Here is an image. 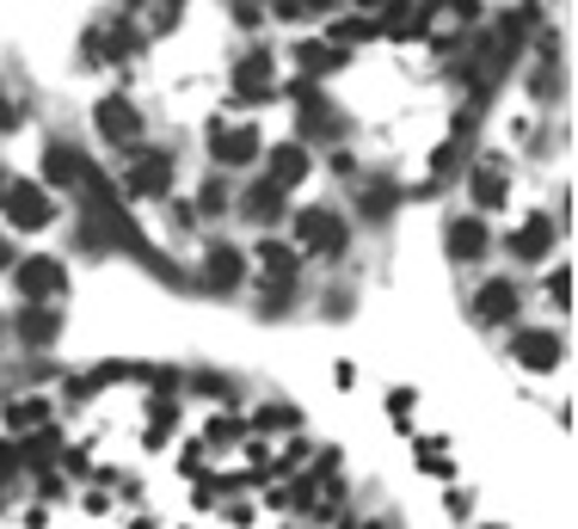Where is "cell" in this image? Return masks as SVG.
I'll return each instance as SVG.
<instances>
[{
  "instance_id": "d6986e66",
  "label": "cell",
  "mask_w": 578,
  "mask_h": 529,
  "mask_svg": "<svg viewBox=\"0 0 578 529\" xmlns=\"http://www.w3.org/2000/svg\"><path fill=\"white\" fill-rule=\"evenodd\" d=\"M80 155H68V148H49V185H68V179H80Z\"/></svg>"
},
{
  "instance_id": "7402d4cb",
  "label": "cell",
  "mask_w": 578,
  "mask_h": 529,
  "mask_svg": "<svg viewBox=\"0 0 578 529\" xmlns=\"http://www.w3.org/2000/svg\"><path fill=\"white\" fill-rule=\"evenodd\" d=\"M547 296L560 302V308H566V302H573V271H566V264H560V271H554V278H547Z\"/></svg>"
},
{
  "instance_id": "ffe728a7",
  "label": "cell",
  "mask_w": 578,
  "mask_h": 529,
  "mask_svg": "<svg viewBox=\"0 0 578 529\" xmlns=\"http://www.w3.org/2000/svg\"><path fill=\"white\" fill-rule=\"evenodd\" d=\"M327 37H332L339 49H344V44H363V37H375V19H339Z\"/></svg>"
},
{
  "instance_id": "7a4b0ae2",
  "label": "cell",
  "mask_w": 578,
  "mask_h": 529,
  "mask_svg": "<svg viewBox=\"0 0 578 529\" xmlns=\"http://www.w3.org/2000/svg\"><path fill=\"white\" fill-rule=\"evenodd\" d=\"M7 216H13V228H49V216H56V203H49L44 185H32V179H19L13 191H7Z\"/></svg>"
},
{
  "instance_id": "52a82bcc",
  "label": "cell",
  "mask_w": 578,
  "mask_h": 529,
  "mask_svg": "<svg viewBox=\"0 0 578 529\" xmlns=\"http://www.w3.org/2000/svg\"><path fill=\"white\" fill-rule=\"evenodd\" d=\"M271 87H277V68H271L265 49H252L247 63L235 68V93L240 99H271Z\"/></svg>"
},
{
  "instance_id": "ba28073f",
  "label": "cell",
  "mask_w": 578,
  "mask_h": 529,
  "mask_svg": "<svg viewBox=\"0 0 578 529\" xmlns=\"http://www.w3.org/2000/svg\"><path fill=\"white\" fill-rule=\"evenodd\" d=\"M209 155L222 167H247V160H259V130H216L209 136Z\"/></svg>"
},
{
  "instance_id": "9c48e42d",
  "label": "cell",
  "mask_w": 578,
  "mask_h": 529,
  "mask_svg": "<svg viewBox=\"0 0 578 529\" xmlns=\"http://www.w3.org/2000/svg\"><path fill=\"white\" fill-rule=\"evenodd\" d=\"M265 172H271V185H277V191L302 185V179H308V148H296V142L271 148V155H265Z\"/></svg>"
},
{
  "instance_id": "3957f363",
  "label": "cell",
  "mask_w": 578,
  "mask_h": 529,
  "mask_svg": "<svg viewBox=\"0 0 578 529\" xmlns=\"http://www.w3.org/2000/svg\"><path fill=\"white\" fill-rule=\"evenodd\" d=\"M93 124H99V136H105V142H124V148L141 136V117H136V105H129V99H99Z\"/></svg>"
},
{
  "instance_id": "2e32d148",
  "label": "cell",
  "mask_w": 578,
  "mask_h": 529,
  "mask_svg": "<svg viewBox=\"0 0 578 529\" xmlns=\"http://www.w3.org/2000/svg\"><path fill=\"white\" fill-rule=\"evenodd\" d=\"M247 216H259V222H271V216H283V191L271 185H259V191H247Z\"/></svg>"
},
{
  "instance_id": "5bb4252c",
  "label": "cell",
  "mask_w": 578,
  "mask_h": 529,
  "mask_svg": "<svg viewBox=\"0 0 578 529\" xmlns=\"http://www.w3.org/2000/svg\"><path fill=\"white\" fill-rule=\"evenodd\" d=\"M240 271H247V264H240L235 247H209V283H216V290H235Z\"/></svg>"
},
{
  "instance_id": "44dd1931",
  "label": "cell",
  "mask_w": 578,
  "mask_h": 529,
  "mask_svg": "<svg viewBox=\"0 0 578 529\" xmlns=\"http://www.w3.org/2000/svg\"><path fill=\"white\" fill-rule=\"evenodd\" d=\"M474 198H480V203H499V198H505L499 167H480V172H474Z\"/></svg>"
},
{
  "instance_id": "ac0fdd59",
  "label": "cell",
  "mask_w": 578,
  "mask_h": 529,
  "mask_svg": "<svg viewBox=\"0 0 578 529\" xmlns=\"http://www.w3.org/2000/svg\"><path fill=\"white\" fill-rule=\"evenodd\" d=\"M44 419H49L44 401H13L7 406V425H13V431H32V425H44Z\"/></svg>"
},
{
  "instance_id": "8992f818",
  "label": "cell",
  "mask_w": 578,
  "mask_h": 529,
  "mask_svg": "<svg viewBox=\"0 0 578 529\" xmlns=\"http://www.w3.org/2000/svg\"><path fill=\"white\" fill-rule=\"evenodd\" d=\"M517 363H523V370H554V363H560V333H517Z\"/></svg>"
},
{
  "instance_id": "484cf974",
  "label": "cell",
  "mask_w": 578,
  "mask_h": 529,
  "mask_svg": "<svg viewBox=\"0 0 578 529\" xmlns=\"http://www.w3.org/2000/svg\"><path fill=\"white\" fill-rule=\"evenodd\" d=\"M19 124V105H13V99H0V130H13Z\"/></svg>"
},
{
  "instance_id": "6da1fadb",
  "label": "cell",
  "mask_w": 578,
  "mask_h": 529,
  "mask_svg": "<svg viewBox=\"0 0 578 529\" xmlns=\"http://www.w3.org/2000/svg\"><path fill=\"white\" fill-rule=\"evenodd\" d=\"M296 240H302V252H339L344 222L332 210H296Z\"/></svg>"
},
{
  "instance_id": "9a60e30c",
  "label": "cell",
  "mask_w": 578,
  "mask_h": 529,
  "mask_svg": "<svg viewBox=\"0 0 578 529\" xmlns=\"http://www.w3.org/2000/svg\"><path fill=\"white\" fill-rule=\"evenodd\" d=\"M339 63H344L339 44H302V68H308V75H332Z\"/></svg>"
},
{
  "instance_id": "7c38bea8",
  "label": "cell",
  "mask_w": 578,
  "mask_h": 529,
  "mask_svg": "<svg viewBox=\"0 0 578 529\" xmlns=\"http://www.w3.org/2000/svg\"><path fill=\"white\" fill-rule=\"evenodd\" d=\"M259 259H265V271L277 278V290H290V283H296V247H283V240H265V247H259Z\"/></svg>"
},
{
  "instance_id": "5b68a950",
  "label": "cell",
  "mask_w": 578,
  "mask_h": 529,
  "mask_svg": "<svg viewBox=\"0 0 578 529\" xmlns=\"http://www.w3.org/2000/svg\"><path fill=\"white\" fill-rule=\"evenodd\" d=\"M167 179H172V160L160 155V148H141V155L129 160V191H136V198H160Z\"/></svg>"
},
{
  "instance_id": "277c9868",
  "label": "cell",
  "mask_w": 578,
  "mask_h": 529,
  "mask_svg": "<svg viewBox=\"0 0 578 529\" xmlns=\"http://www.w3.org/2000/svg\"><path fill=\"white\" fill-rule=\"evenodd\" d=\"M63 283H68V271L56 259H25V264H19V296H25V302H49Z\"/></svg>"
},
{
  "instance_id": "cb8c5ba5",
  "label": "cell",
  "mask_w": 578,
  "mask_h": 529,
  "mask_svg": "<svg viewBox=\"0 0 578 529\" xmlns=\"http://www.w3.org/2000/svg\"><path fill=\"white\" fill-rule=\"evenodd\" d=\"M363 210H370V216H388V210H394V191H370V203H363Z\"/></svg>"
},
{
  "instance_id": "603a6c76",
  "label": "cell",
  "mask_w": 578,
  "mask_h": 529,
  "mask_svg": "<svg viewBox=\"0 0 578 529\" xmlns=\"http://www.w3.org/2000/svg\"><path fill=\"white\" fill-rule=\"evenodd\" d=\"M240 437V419H209V443H235Z\"/></svg>"
},
{
  "instance_id": "30bf717a",
  "label": "cell",
  "mask_w": 578,
  "mask_h": 529,
  "mask_svg": "<svg viewBox=\"0 0 578 529\" xmlns=\"http://www.w3.org/2000/svg\"><path fill=\"white\" fill-rule=\"evenodd\" d=\"M474 314H480V320H511V314H517V290H511V278L486 283L480 296H474Z\"/></svg>"
},
{
  "instance_id": "4316f807",
  "label": "cell",
  "mask_w": 578,
  "mask_h": 529,
  "mask_svg": "<svg viewBox=\"0 0 578 529\" xmlns=\"http://www.w3.org/2000/svg\"><path fill=\"white\" fill-rule=\"evenodd\" d=\"M7 264H13V247H7V240H0V271H7Z\"/></svg>"
},
{
  "instance_id": "d4e9b609",
  "label": "cell",
  "mask_w": 578,
  "mask_h": 529,
  "mask_svg": "<svg viewBox=\"0 0 578 529\" xmlns=\"http://www.w3.org/2000/svg\"><path fill=\"white\" fill-rule=\"evenodd\" d=\"M197 203H204V210H222V203H228V191H222V185H204V198H197Z\"/></svg>"
},
{
  "instance_id": "e0dca14e",
  "label": "cell",
  "mask_w": 578,
  "mask_h": 529,
  "mask_svg": "<svg viewBox=\"0 0 578 529\" xmlns=\"http://www.w3.org/2000/svg\"><path fill=\"white\" fill-rule=\"evenodd\" d=\"M19 333H25V339H32V345H49V339H56V314H49V308L19 314Z\"/></svg>"
},
{
  "instance_id": "4fadbf2b",
  "label": "cell",
  "mask_w": 578,
  "mask_h": 529,
  "mask_svg": "<svg viewBox=\"0 0 578 529\" xmlns=\"http://www.w3.org/2000/svg\"><path fill=\"white\" fill-rule=\"evenodd\" d=\"M450 252H455V259H480V252H486V222H455V228H450Z\"/></svg>"
},
{
  "instance_id": "8fae6325",
  "label": "cell",
  "mask_w": 578,
  "mask_h": 529,
  "mask_svg": "<svg viewBox=\"0 0 578 529\" xmlns=\"http://www.w3.org/2000/svg\"><path fill=\"white\" fill-rule=\"evenodd\" d=\"M547 247H554V222H547V216H530L523 228H517V240H511L517 259H542Z\"/></svg>"
}]
</instances>
